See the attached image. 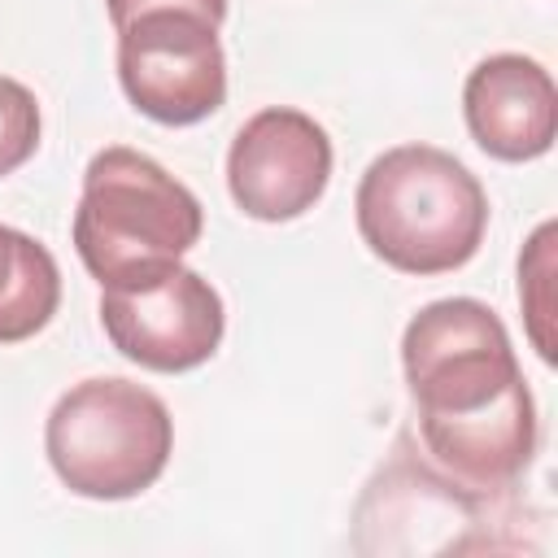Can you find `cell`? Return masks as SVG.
Returning <instances> with one entry per match:
<instances>
[{"label": "cell", "instance_id": "1", "mask_svg": "<svg viewBox=\"0 0 558 558\" xmlns=\"http://www.w3.org/2000/svg\"><path fill=\"white\" fill-rule=\"evenodd\" d=\"M418 449L453 480L510 493L536 453V401L493 305L445 296L401 331Z\"/></svg>", "mask_w": 558, "mask_h": 558}, {"label": "cell", "instance_id": "2", "mask_svg": "<svg viewBox=\"0 0 558 558\" xmlns=\"http://www.w3.org/2000/svg\"><path fill=\"white\" fill-rule=\"evenodd\" d=\"M353 214L366 248L401 275H449L480 253L488 231L480 179L432 144L379 153L357 179Z\"/></svg>", "mask_w": 558, "mask_h": 558}, {"label": "cell", "instance_id": "3", "mask_svg": "<svg viewBox=\"0 0 558 558\" xmlns=\"http://www.w3.org/2000/svg\"><path fill=\"white\" fill-rule=\"evenodd\" d=\"M201 231V201L153 157L113 144L87 161L70 235L100 288H144L161 279Z\"/></svg>", "mask_w": 558, "mask_h": 558}, {"label": "cell", "instance_id": "4", "mask_svg": "<svg viewBox=\"0 0 558 558\" xmlns=\"http://www.w3.org/2000/svg\"><path fill=\"white\" fill-rule=\"evenodd\" d=\"M44 449L70 493L126 501L161 480L174 449V418L144 384L96 375L57 397L44 423Z\"/></svg>", "mask_w": 558, "mask_h": 558}, {"label": "cell", "instance_id": "5", "mask_svg": "<svg viewBox=\"0 0 558 558\" xmlns=\"http://www.w3.org/2000/svg\"><path fill=\"white\" fill-rule=\"evenodd\" d=\"M118 83L126 100L161 126L205 122L227 100L218 26L183 9L131 17L118 26Z\"/></svg>", "mask_w": 558, "mask_h": 558}, {"label": "cell", "instance_id": "6", "mask_svg": "<svg viewBox=\"0 0 558 558\" xmlns=\"http://www.w3.org/2000/svg\"><path fill=\"white\" fill-rule=\"evenodd\" d=\"M100 327L126 362L179 375L218 353L227 310L201 270L174 266L144 288H100Z\"/></svg>", "mask_w": 558, "mask_h": 558}, {"label": "cell", "instance_id": "7", "mask_svg": "<svg viewBox=\"0 0 558 558\" xmlns=\"http://www.w3.org/2000/svg\"><path fill=\"white\" fill-rule=\"evenodd\" d=\"M331 183L327 131L288 105L253 113L227 148V192L257 222H292Z\"/></svg>", "mask_w": 558, "mask_h": 558}, {"label": "cell", "instance_id": "8", "mask_svg": "<svg viewBox=\"0 0 558 558\" xmlns=\"http://www.w3.org/2000/svg\"><path fill=\"white\" fill-rule=\"evenodd\" d=\"M471 140L497 161H536L558 135V87L536 57L493 52L462 83Z\"/></svg>", "mask_w": 558, "mask_h": 558}, {"label": "cell", "instance_id": "9", "mask_svg": "<svg viewBox=\"0 0 558 558\" xmlns=\"http://www.w3.org/2000/svg\"><path fill=\"white\" fill-rule=\"evenodd\" d=\"M61 305V266L26 231L0 222V344L31 340Z\"/></svg>", "mask_w": 558, "mask_h": 558}, {"label": "cell", "instance_id": "10", "mask_svg": "<svg viewBox=\"0 0 558 558\" xmlns=\"http://www.w3.org/2000/svg\"><path fill=\"white\" fill-rule=\"evenodd\" d=\"M519 305H523V323L527 336L536 344V353L545 362L558 357V336H554V222H541L527 240V248L519 253Z\"/></svg>", "mask_w": 558, "mask_h": 558}, {"label": "cell", "instance_id": "11", "mask_svg": "<svg viewBox=\"0 0 558 558\" xmlns=\"http://www.w3.org/2000/svg\"><path fill=\"white\" fill-rule=\"evenodd\" d=\"M39 148V100L26 83L0 74V179L26 166Z\"/></svg>", "mask_w": 558, "mask_h": 558}, {"label": "cell", "instance_id": "12", "mask_svg": "<svg viewBox=\"0 0 558 558\" xmlns=\"http://www.w3.org/2000/svg\"><path fill=\"white\" fill-rule=\"evenodd\" d=\"M105 4H109L113 31L126 26L140 13H153V9H183V13H196V17L214 22V26H222V17H227V0H105Z\"/></svg>", "mask_w": 558, "mask_h": 558}]
</instances>
